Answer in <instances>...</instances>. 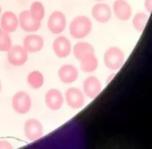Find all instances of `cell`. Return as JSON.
Listing matches in <instances>:
<instances>
[{"mask_svg": "<svg viewBox=\"0 0 152 149\" xmlns=\"http://www.w3.org/2000/svg\"><path fill=\"white\" fill-rule=\"evenodd\" d=\"M2 6H1V5H0V17H1V15H2Z\"/></svg>", "mask_w": 152, "mask_h": 149, "instance_id": "25", "label": "cell"}, {"mask_svg": "<svg viewBox=\"0 0 152 149\" xmlns=\"http://www.w3.org/2000/svg\"><path fill=\"white\" fill-rule=\"evenodd\" d=\"M102 90L100 80L94 75L88 76L83 82V93L84 96L91 99L96 98Z\"/></svg>", "mask_w": 152, "mask_h": 149, "instance_id": "9", "label": "cell"}, {"mask_svg": "<svg viewBox=\"0 0 152 149\" xmlns=\"http://www.w3.org/2000/svg\"><path fill=\"white\" fill-rule=\"evenodd\" d=\"M112 11V14L121 21L129 20L133 16V8L126 0H115Z\"/></svg>", "mask_w": 152, "mask_h": 149, "instance_id": "11", "label": "cell"}, {"mask_svg": "<svg viewBox=\"0 0 152 149\" xmlns=\"http://www.w3.org/2000/svg\"><path fill=\"white\" fill-rule=\"evenodd\" d=\"M65 102L64 95L57 88H50L47 91L45 96V102L49 109L58 111L63 107Z\"/></svg>", "mask_w": 152, "mask_h": 149, "instance_id": "12", "label": "cell"}, {"mask_svg": "<svg viewBox=\"0 0 152 149\" xmlns=\"http://www.w3.org/2000/svg\"><path fill=\"white\" fill-rule=\"evenodd\" d=\"M103 62L108 69L118 71L124 64V53L120 47L112 46L108 47L104 53Z\"/></svg>", "mask_w": 152, "mask_h": 149, "instance_id": "2", "label": "cell"}, {"mask_svg": "<svg viewBox=\"0 0 152 149\" xmlns=\"http://www.w3.org/2000/svg\"><path fill=\"white\" fill-rule=\"evenodd\" d=\"M93 29L91 20L85 15L73 18L69 24V33L73 39H83L88 36Z\"/></svg>", "mask_w": 152, "mask_h": 149, "instance_id": "1", "label": "cell"}, {"mask_svg": "<svg viewBox=\"0 0 152 149\" xmlns=\"http://www.w3.org/2000/svg\"><path fill=\"white\" fill-rule=\"evenodd\" d=\"M64 99L67 105L74 110L84 107L85 104V96L81 89L78 88H69L65 92Z\"/></svg>", "mask_w": 152, "mask_h": 149, "instance_id": "5", "label": "cell"}, {"mask_svg": "<svg viewBox=\"0 0 152 149\" xmlns=\"http://www.w3.org/2000/svg\"><path fill=\"white\" fill-rule=\"evenodd\" d=\"M47 24L50 33L54 35L60 34L66 28L67 20L66 15L61 11L56 10L48 17Z\"/></svg>", "mask_w": 152, "mask_h": 149, "instance_id": "4", "label": "cell"}, {"mask_svg": "<svg viewBox=\"0 0 152 149\" xmlns=\"http://www.w3.org/2000/svg\"><path fill=\"white\" fill-rule=\"evenodd\" d=\"M0 26L8 33H14L19 26L18 16L12 11L5 12L0 17Z\"/></svg>", "mask_w": 152, "mask_h": 149, "instance_id": "16", "label": "cell"}, {"mask_svg": "<svg viewBox=\"0 0 152 149\" xmlns=\"http://www.w3.org/2000/svg\"><path fill=\"white\" fill-rule=\"evenodd\" d=\"M2 83H1V81H0V93H1V91H2Z\"/></svg>", "mask_w": 152, "mask_h": 149, "instance_id": "27", "label": "cell"}, {"mask_svg": "<svg viewBox=\"0 0 152 149\" xmlns=\"http://www.w3.org/2000/svg\"><path fill=\"white\" fill-rule=\"evenodd\" d=\"M94 1H95V2H103L104 0H94Z\"/></svg>", "mask_w": 152, "mask_h": 149, "instance_id": "26", "label": "cell"}, {"mask_svg": "<svg viewBox=\"0 0 152 149\" xmlns=\"http://www.w3.org/2000/svg\"><path fill=\"white\" fill-rule=\"evenodd\" d=\"M23 133L29 141H36L42 138L44 134V126L38 119L29 118L24 123Z\"/></svg>", "mask_w": 152, "mask_h": 149, "instance_id": "6", "label": "cell"}, {"mask_svg": "<svg viewBox=\"0 0 152 149\" xmlns=\"http://www.w3.org/2000/svg\"><path fill=\"white\" fill-rule=\"evenodd\" d=\"M149 16L145 12H137L133 17L132 23L135 29L139 33H142L148 22Z\"/></svg>", "mask_w": 152, "mask_h": 149, "instance_id": "21", "label": "cell"}, {"mask_svg": "<svg viewBox=\"0 0 152 149\" xmlns=\"http://www.w3.org/2000/svg\"><path fill=\"white\" fill-rule=\"evenodd\" d=\"M29 58V53L23 46L16 45L7 51V60L10 64L16 67H20L26 64Z\"/></svg>", "mask_w": 152, "mask_h": 149, "instance_id": "7", "label": "cell"}, {"mask_svg": "<svg viewBox=\"0 0 152 149\" xmlns=\"http://www.w3.org/2000/svg\"><path fill=\"white\" fill-rule=\"evenodd\" d=\"M14 146L12 145V143L8 142V140H0V149H12L13 148Z\"/></svg>", "mask_w": 152, "mask_h": 149, "instance_id": "23", "label": "cell"}, {"mask_svg": "<svg viewBox=\"0 0 152 149\" xmlns=\"http://www.w3.org/2000/svg\"><path fill=\"white\" fill-rule=\"evenodd\" d=\"M91 16L99 23H106L112 19V8L103 2L96 3L91 8Z\"/></svg>", "mask_w": 152, "mask_h": 149, "instance_id": "8", "label": "cell"}, {"mask_svg": "<svg viewBox=\"0 0 152 149\" xmlns=\"http://www.w3.org/2000/svg\"><path fill=\"white\" fill-rule=\"evenodd\" d=\"M12 109L19 115H26L32 107V99L29 93L25 91H18L12 99Z\"/></svg>", "mask_w": 152, "mask_h": 149, "instance_id": "3", "label": "cell"}, {"mask_svg": "<svg viewBox=\"0 0 152 149\" xmlns=\"http://www.w3.org/2000/svg\"><path fill=\"white\" fill-rule=\"evenodd\" d=\"M144 7L147 13L151 14L152 11V0H145Z\"/></svg>", "mask_w": 152, "mask_h": 149, "instance_id": "24", "label": "cell"}, {"mask_svg": "<svg viewBox=\"0 0 152 149\" xmlns=\"http://www.w3.org/2000/svg\"><path fill=\"white\" fill-rule=\"evenodd\" d=\"M12 45H13L10 33L0 28V51L7 52Z\"/></svg>", "mask_w": 152, "mask_h": 149, "instance_id": "22", "label": "cell"}, {"mask_svg": "<svg viewBox=\"0 0 152 149\" xmlns=\"http://www.w3.org/2000/svg\"><path fill=\"white\" fill-rule=\"evenodd\" d=\"M53 53L59 58H66L72 51V44L66 36H59L53 40L52 44Z\"/></svg>", "mask_w": 152, "mask_h": 149, "instance_id": "13", "label": "cell"}, {"mask_svg": "<svg viewBox=\"0 0 152 149\" xmlns=\"http://www.w3.org/2000/svg\"><path fill=\"white\" fill-rule=\"evenodd\" d=\"M45 46V40L39 34H29L23 39V47L29 54H36L43 49Z\"/></svg>", "mask_w": 152, "mask_h": 149, "instance_id": "14", "label": "cell"}, {"mask_svg": "<svg viewBox=\"0 0 152 149\" xmlns=\"http://www.w3.org/2000/svg\"><path fill=\"white\" fill-rule=\"evenodd\" d=\"M29 12L31 16L36 20L42 22L45 16L46 11L44 4L40 1H34L29 6Z\"/></svg>", "mask_w": 152, "mask_h": 149, "instance_id": "20", "label": "cell"}, {"mask_svg": "<svg viewBox=\"0 0 152 149\" xmlns=\"http://www.w3.org/2000/svg\"><path fill=\"white\" fill-rule=\"evenodd\" d=\"M80 69L83 72L91 73L95 72L99 66V60L95 54H91L86 56L79 60Z\"/></svg>", "mask_w": 152, "mask_h": 149, "instance_id": "18", "label": "cell"}, {"mask_svg": "<svg viewBox=\"0 0 152 149\" xmlns=\"http://www.w3.org/2000/svg\"><path fill=\"white\" fill-rule=\"evenodd\" d=\"M91 54H95V49L93 45L89 42H78L73 47V55L78 61Z\"/></svg>", "mask_w": 152, "mask_h": 149, "instance_id": "17", "label": "cell"}, {"mask_svg": "<svg viewBox=\"0 0 152 149\" xmlns=\"http://www.w3.org/2000/svg\"><path fill=\"white\" fill-rule=\"evenodd\" d=\"M26 81L32 89L39 90L44 85L45 77L40 71L33 70L28 74Z\"/></svg>", "mask_w": 152, "mask_h": 149, "instance_id": "19", "label": "cell"}, {"mask_svg": "<svg viewBox=\"0 0 152 149\" xmlns=\"http://www.w3.org/2000/svg\"><path fill=\"white\" fill-rule=\"evenodd\" d=\"M58 78L64 84H70L78 79L79 71L72 64H64L58 69Z\"/></svg>", "mask_w": 152, "mask_h": 149, "instance_id": "15", "label": "cell"}, {"mask_svg": "<svg viewBox=\"0 0 152 149\" xmlns=\"http://www.w3.org/2000/svg\"><path fill=\"white\" fill-rule=\"evenodd\" d=\"M19 25L26 33H35L40 29L42 22L36 20L31 16L29 10H23L18 16Z\"/></svg>", "mask_w": 152, "mask_h": 149, "instance_id": "10", "label": "cell"}]
</instances>
